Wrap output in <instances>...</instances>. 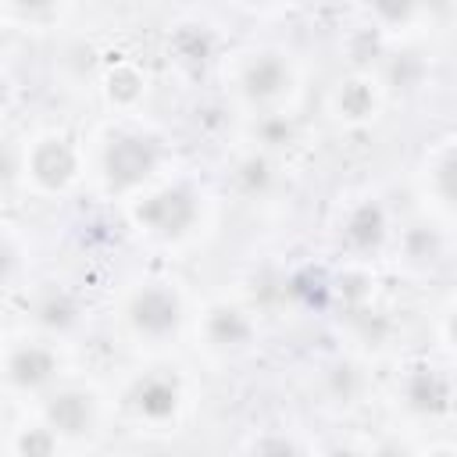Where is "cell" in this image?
<instances>
[{
    "instance_id": "d6986e66",
    "label": "cell",
    "mask_w": 457,
    "mask_h": 457,
    "mask_svg": "<svg viewBox=\"0 0 457 457\" xmlns=\"http://www.w3.org/2000/svg\"><path fill=\"white\" fill-rule=\"evenodd\" d=\"M18 171V150L0 139V182H11Z\"/></svg>"
},
{
    "instance_id": "e0dca14e",
    "label": "cell",
    "mask_w": 457,
    "mask_h": 457,
    "mask_svg": "<svg viewBox=\"0 0 457 457\" xmlns=\"http://www.w3.org/2000/svg\"><path fill=\"white\" fill-rule=\"evenodd\" d=\"M39 314H43V321H46V325H68V321H71V314H75V307H71L64 296H61V300L54 296V300H46V303L39 307Z\"/></svg>"
},
{
    "instance_id": "52a82bcc",
    "label": "cell",
    "mask_w": 457,
    "mask_h": 457,
    "mask_svg": "<svg viewBox=\"0 0 457 457\" xmlns=\"http://www.w3.org/2000/svg\"><path fill=\"white\" fill-rule=\"evenodd\" d=\"M46 425H50V432L57 428L64 436H82L93 425V400L86 393H75V389H64L57 396H50Z\"/></svg>"
},
{
    "instance_id": "30bf717a",
    "label": "cell",
    "mask_w": 457,
    "mask_h": 457,
    "mask_svg": "<svg viewBox=\"0 0 457 457\" xmlns=\"http://www.w3.org/2000/svg\"><path fill=\"white\" fill-rule=\"evenodd\" d=\"M336 107H339V114L350 118V121L371 118V111H375V86H371L364 75L343 79L339 89H336Z\"/></svg>"
},
{
    "instance_id": "ac0fdd59",
    "label": "cell",
    "mask_w": 457,
    "mask_h": 457,
    "mask_svg": "<svg viewBox=\"0 0 457 457\" xmlns=\"http://www.w3.org/2000/svg\"><path fill=\"white\" fill-rule=\"evenodd\" d=\"M261 136H264V143H282V139H289V121L268 118V121H261Z\"/></svg>"
},
{
    "instance_id": "4fadbf2b",
    "label": "cell",
    "mask_w": 457,
    "mask_h": 457,
    "mask_svg": "<svg viewBox=\"0 0 457 457\" xmlns=\"http://www.w3.org/2000/svg\"><path fill=\"white\" fill-rule=\"evenodd\" d=\"M107 93L114 104H132L143 93V75L136 64H114L107 75Z\"/></svg>"
},
{
    "instance_id": "277c9868",
    "label": "cell",
    "mask_w": 457,
    "mask_h": 457,
    "mask_svg": "<svg viewBox=\"0 0 457 457\" xmlns=\"http://www.w3.org/2000/svg\"><path fill=\"white\" fill-rule=\"evenodd\" d=\"M179 318H182V307H179V296L168 286H143L129 300V321L143 336H154V339L168 336V332H175Z\"/></svg>"
},
{
    "instance_id": "5b68a950",
    "label": "cell",
    "mask_w": 457,
    "mask_h": 457,
    "mask_svg": "<svg viewBox=\"0 0 457 457\" xmlns=\"http://www.w3.org/2000/svg\"><path fill=\"white\" fill-rule=\"evenodd\" d=\"M129 400L146 421H168L175 414V407H179V386L168 375H146V378H139L132 386Z\"/></svg>"
},
{
    "instance_id": "3957f363",
    "label": "cell",
    "mask_w": 457,
    "mask_h": 457,
    "mask_svg": "<svg viewBox=\"0 0 457 457\" xmlns=\"http://www.w3.org/2000/svg\"><path fill=\"white\" fill-rule=\"evenodd\" d=\"M293 86V64L278 50H257L239 68V93L250 104H271Z\"/></svg>"
},
{
    "instance_id": "ffe728a7",
    "label": "cell",
    "mask_w": 457,
    "mask_h": 457,
    "mask_svg": "<svg viewBox=\"0 0 457 457\" xmlns=\"http://www.w3.org/2000/svg\"><path fill=\"white\" fill-rule=\"evenodd\" d=\"M7 268H11V250H7L4 243H0V278L7 275Z\"/></svg>"
},
{
    "instance_id": "603a6c76",
    "label": "cell",
    "mask_w": 457,
    "mask_h": 457,
    "mask_svg": "<svg viewBox=\"0 0 457 457\" xmlns=\"http://www.w3.org/2000/svg\"><path fill=\"white\" fill-rule=\"evenodd\" d=\"M375 457H403V453H400V450H393V446H386V450H378Z\"/></svg>"
},
{
    "instance_id": "2e32d148",
    "label": "cell",
    "mask_w": 457,
    "mask_h": 457,
    "mask_svg": "<svg viewBox=\"0 0 457 457\" xmlns=\"http://www.w3.org/2000/svg\"><path fill=\"white\" fill-rule=\"evenodd\" d=\"M253 457H300V450L289 439H282V436H268V439L257 443Z\"/></svg>"
},
{
    "instance_id": "9a60e30c",
    "label": "cell",
    "mask_w": 457,
    "mask_h": 457,
    "mask_svg": "<svg viewBox=\"0 0 457 457\" xmlns=\"http://www.w3.org/2000/svg\"><path fill=\"white\" fill-rule=\"evenodd\" d=\"M21 457H54V432L50 428H25L18 436Z\"/></svg>"
},
{
    "instance_id": "9c48e42d",
    "label": "cell",
    "mask_w": 457,
    "mask_h": 457,
    "mask_svg": "<svg viewBox=\"0 0 457 457\" xmlns=\"http://www.w3.org/2000/svg\"><path fill=\"white\" fill-rule=\"evenodd\" d=\"M407 400H411L418 411L439 414V411H446V407H450V386H446V378H443V375H436V371L421 368V371H414V375H411V382H407Z\"/></svg>"
},
{
    "instance_id": "7402d4cb",
    "label": "cell",
    "mask_w": 457,
    "mask_h": 457,
    "mask_svg": "<svg viewBox=\"0 0 457 457\" xmlns=\"http://www.w3.org/2000/svg\"><path fill=\"white\" fill-rule=\"evenodd\" d=\"M7 29H11V21L0 14V54H4V43H7Z\"/></svg>"
},
{
    "instance_id": "44dd1931",
    "label": "cell",
    "mask_w": 457,
    "mask_h": 457,
    "mask_svg": "<svg viewBox=\"0 0 457 457\" xmlns=\"http://www.w3.org/2000/svg\"><path fill=\"white\" fill-rule=\"evenodd\" d=\"M7 96H11V82H7V75H0V107L7 104Z\"/></svg>"
},
{
    "instance_id": "6da1fadb",
    "label": "cell",
    "mask_w": 457,
    "mask_h": 457,
    "mask_svg": "<svg viewBox=\"0 0 457 457\" xmlns=\"http://www.w3.org/2000/svg\"><path fill=\"white\" fill-rule=\"evenodd\" d=\"M157 161H161V146L150 136H118L104 154V171L111 189H129L139 186L157 168Z\"/></svg>"
},
{
    "instance_id": "8fae6325",
    "label": "cell",
    "mask_w": 457,
    "mask_h": 457,
    "mask_svg": "<svg viewBox=\"0 0 457 457\" xmlns=\"http://www.w3.org/2000/svg\"><path fill=\"white\" fill-rule=\"evenodd\" d=\"M250 336V321L236 307H214L207 314V339L218 346H239Z\"/></svg>"
},
{
    "instance_id": "5bb4252c",
    "label": "cell",
    "mask_w": 457,
    "mask_h": 457,
    "mask_svg": "<svg viewBox=\"0 0 457 457\" xmlns=\"http://www.w3.org/2000/svg\"><path fill=\"white\" fill-rule=\"evenodd\" d=\"M236 182L246 189V193H261L268 182H271V171H268V161L264 157H246L236 171Z\"/></svg>"
},
{
    "instance_id": "cb8c5ba5",
    "label": "cell",
    "mask_w": 457,
    "mask_h": 457,
    "mask_svg": "<svg viewBox=\"0 0 457 457\" xmlns=\"http://www.w3.org/2000/svg\"><path fill=\"white\" fill-rule=\"evenodd\" d=\"M436 457H450V453H436Z\"/></svg>"
},
{
    "instance_id": "8992f818",
    "label": "cell",
    "mask_w": 457,
    "mask_h": 457,
    "mask_svg": "<svg viewBox=\"0 0 457 457\" xmlns=\"http://www.w3.org/2000/svg\"><path fill=\"white\" fill-rule=\"evenodd\" d=\"M29 168H32L36 182H43L46 189H61L75 175V150L64 139H43L32 150Z\"/></svg>"
},
{
    "instance_id": "7c38bea8",
    "label": "cell",
    "mask_w": 457,
    "mask_h": 457,
    "mask_svg": "<svg viewBox=\"0 0 457 457\" xmlns=\"http://www.w3.org/2000/svg\"><path fill=\"white\" fill-rule=\"evenodd\" d=\"M382 228H386V218H382V211H378L375 204H361V207L346 218V236H350V243H353V246H364V250L382 239Z\"/></svg>"
},
{
    "instance_id": "7a4b0ae2",
    "label": "cell",
    "mask_w": 457,
    "mask_h": 457,
    "mask_svg": "<svg viewBox=\"0 0 457 457\" xmlns=\"http://www.w3.org/2000/svg\"><path fill=\"white\" fill-rule=\"evenodd\" d=\"M132 214H136V221H139L143 228H150V232H157V236H179V232H186V228L193 225V218H196V200H193L189 189L168 186V189H157V193L143 196Z\"/></svg>"
},
{
    "instance_id": "ba28073f",
    "label": "cell",
    "mask_w": 457,
    "mask_h": 457,
    "mask_svg": "<svg viewBox=\"0 0 457 457\" xmlns=\"http://www.w3.org/2000/svg\"><path fill=\"white\" fill-rule=\"evenodd\" d=\"M54 353L46 350V346H18L14 353H11V361H7V375H11V382L14 386H21V389H36V386H43V382H50V375H54Z\"/></svg>"
}]
</instances>
